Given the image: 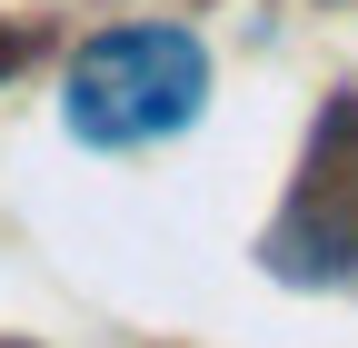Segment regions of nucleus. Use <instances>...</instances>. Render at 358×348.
<instances>
[{
    "instance_id": "1",
    "label": "nucleus",
    "mask_w": 358,
    "mask_h": 348,
    "mask_svg": "<svg viewBox=\"0 0 358 348\" xmlns=\"http://www.w3.org/2000/svg\"><path fill=\"white\" fill-rule=\"evenodd\" d=\"M199 100H209V50L189 30H169V20H129V30H100L70 60L60 119L90 150H140V140L189 129Z\"/></svg>"
}]
</instances>
